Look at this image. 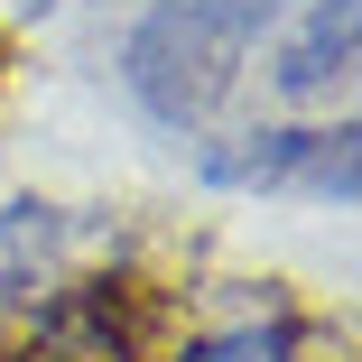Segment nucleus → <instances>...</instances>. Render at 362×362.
<instances>
[{
	"instance_id": "obj_2",
	"label": "nucleus",
	"mask_w": 362,
	"mask_h": 362,
	"mask_svg": "<svg viewBox=\"0 0 362 362\" xmlns=\"http://www.w3.org/2000/svg\"><path fill=\"white\" fill-rule=\"evenodd\" d=\"M195 177L223 195H307V204H353L362 195V121H242L195 139Z\"/></svg>"
},
{
	"instance_id": "obj_4",
	"label": "nucleus",
	"mask_w": 362,
	"mask_h": 362,
	"mask_svg": "<svg viewBox=\"0 0 362 362\" xmlns=\"http://www.w3.org/2000/svg\"><path fill=\"white\" fill-rule=\"evenodd\" d=\"M269 93L279 103H344L353 56H362V0H298L269 28Z\"/></svg>"
},
{
	"instance_id": "obj_3",
	"label": "nucleus",
	"mask_w": 362,
	"mask_h": 362,
	"mask_svg": "<svg viewBox=\"0 0 362 362\" xmlns=\"http://www.w3.org/2000/svg\"><path fill=\"white\" fill-rule=\"evenodd\" d=\"M121 223L103 204H56V195H10L0 204V298L10 307H47L56 288H75V279H93V269H112L121 260Z\"/></svg>"
},
{
	"instance_id": "obj_7",
	"label": "nucleus",
	"mask_w": 362,
	"mask_h": 362,
	"mask_svg": "<svg viewBox=\"0 0 362 362\" xmlns=\"http://www.w3.org/2000/svg\"><path fill=\"white\" fill-rule=\"evenodd\" d=\"M10 362H56V353H10Z\"/></svg>"
},
{
	"instance_id": "obj_6",
	"label": "nucleus",
	"mask_w": 362,
	"mask_h": 362,
	"mask_svg": "<svg viewBox=\"0 0 362 362\" xmlns=\"http://www.w3.org/2000/svg\"><path fill=\"white\" fill-rule=\"evenodd\" d=\"M0 93H10V37H0Z\"/></svg>"
},
{
	"instance_id": "obj_5",
	"label": "nucleus",
	"mask_w": 362,
	"mask_h": 362,
	"mask_svg": "<svg viewBox=\"0 0 362 362\" xmlns=\"http://www.w3.org/2000/svg\"><path fill=\"white\" fill-rule=\"evenodd\" d=\"M168 362H316V325L288 316V307H269V316H242V325L186 334Z\"/></svg>"
},
{
	"instance_id": "obj_8",
	"label": "nucleus",
	"mask_w": 362,
	"mask_h": 362,
	"mask_svg": "<svg viewBox=\"0 0 362 362\" xmlns=\"http://www.w3.org/2000/svg\"><path fill=\"white\" fill-rule=\"evenodd\" d=\"M19 10H56V0H19Z\"/></svg>"
},
{
	"instance_id": "obj_1",
	"label": "nucleus",
	"mask_w": 362,
	"mask_h": 362,
	"mask_svg": "<svg viewBox=\"0 0 362 362\" xmlns=\"http://www.w3.org/2000/svg\"><path fill=\"white\" fill-rule=\"evenodd\" d=\"M298 10V0H149L139 28L121 37V84L177 139H204L223 103L251 75V47Z\"/></svg>"
}]
</instances>
